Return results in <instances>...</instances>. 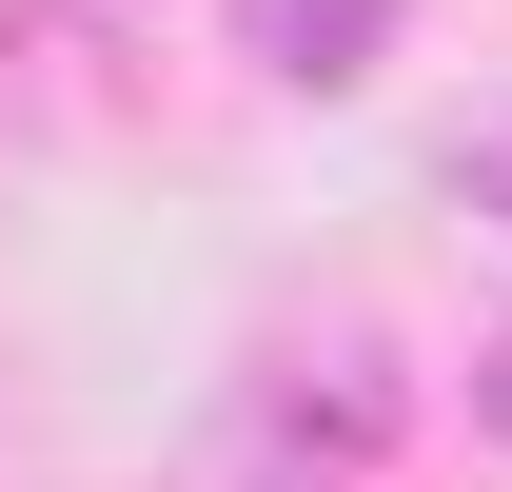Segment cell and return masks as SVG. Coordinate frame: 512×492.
I'll list each match as a JSON object with an SVG mask.
<instances>
[{"label":"cell","mask_w":512,"mask_h":492,"mask_svg":"<svg viewBox=\"0 0 512 492\" xmlns=\"http://www.w3.org/2000/svg\"><path fill=\"white\" fill-rule=\"evenodd\" d=\"M276 394H256V414H276V453H394V433H414V394H394V355L375 335H276Z\"/></svg>","instance_id":"1"},{"label":"cell","mask_w":512,"mask_h":492,"mask_svg":"<svg viewBox=\"0 0 512 492\" xmlns=\"http://www.w3.org/2000/svg\"><path fill=\"white\" fill-rule=\"evenodd\" d=\"M276 492H316V473H276Z\"/></svg>","instance_id":"5"},{"label":"cell","mask_w":512,"mask_h":492,"mask_svg":"<svg viewBox=\"0 0 512 492\" xmlns=\"http://www.w3.org/2000/svg\"><path fill=\"white\" fill-rule=\"evenodd\" d=\"M453 197H473V217H512V119H453Z\"/></svg>","instance_id":"3"},{"label":"cell","mask_w":512,"mask_h":492,"mask_svg":"<svg viewBox=\"0 0 512 492\" xmlns=\"http://www.w3.org/2000/svg\"><path fill=\"white\" fill-rule=\"evenodd\" d=\"M473 414H493V433H512V335H493V355H473Z\"/></svg>","instance_id":"4"},{"label":"cell","mask_w":512,"mask_h":492,"mask_svg":"<svg viewBox=\"0 0 512 492\" xmlns=\"http://www.w3.org/2000/svg\"><path fill=\"white\" fill-rule=\"evenodd\" d=\"M237 60L296 79V99H355V79L394 60V0H237Z\"/></svg>","instance_id":"2"}]
</instances>
